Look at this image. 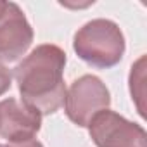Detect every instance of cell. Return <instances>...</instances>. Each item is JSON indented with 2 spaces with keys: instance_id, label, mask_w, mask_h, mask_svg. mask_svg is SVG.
Returning a JSON list of instances; mask_svg holds the SVG:
<instances>
[{
  "instance_id": "6da1fadb",
  "label": "cell",
  "mask_w": 147,
  "mask_h": 147,
  "mask_svg": "<svg viewBox=\"0 0 147 147\" xmlns=\"http://www.w3.org/2000/svg\"><path fill=\"white\" fill-rule=\"evenodd\" d=\"M66 52L54 43L35 47L16 67L14 78L23 102L36 109L42 116L54 114L64 104Z\"/></svg>"
},
{
  "instance_id": "7a4b0ae2",
  "label": "cell",
  "mask_w": 147,
  "mask_h": 147,
  "mask_svg": "<svg viewBox=\"0 0 147 147\" xmlns=\"http://www.w3.org/2000/svg\"><path fill=\"white\" fill-rule=\"evenodd\" d=\"M73 50L88 66L109 69L119 64L125 55L126 42L121 28L104 18L85 23L73 36Z\"/></svg>"
},
{
  "instance_id": "3957f363",
  "label": "cell",
  "mask_w": 147,
  "mask_h": 147,
  "mask_svg": "<svg viewBox=\"0 0 147 147\" xmlns=\"http://www.w3.org/2000/svg\"><path fill=\"white\" fill-rule=\"evenodd\" d=\"M111 94L106 83L95 75H83L71 83L64 97V111L69 121L87 128L92 118L109 109Z\"/></svg>"
},
{
  "instance_id": "277c9868",
  "label": "cell",
  "mask_w": 147,
  "mask_h": 147,
  "mask_svg": "<svg viewBox=\"0 0 147 147\" xmlns=\"http://www.w3.org/2000/svg\"><path fill=\"white\" fill-rule=\"evenodd\" d=\"M87 128L97 147H147L144 126L109 109L97 113Z\"/></svg>"
},
{
  "instance_id": "5b68a950",
  "label": "cell",
  "mask_w": 147,
  "mask_h": 147,
  "mask_svg": "<svg viewBox=\"0 0 147 147\" xmlns=\"http://www.w3.org/2000/svg\"><path fill=\"white\" fill-rule=\"evenodd\" d=\"M35 38L33 28L16 2L0 0V61L14 62L26 54Z\"/></svg>"
},
{
  "instance_id": "8992f818",
  "label": "cell",
  "mask_w": 147,
  "mask_h": 147,
  "mask_svg": "<svg viewBox=\"0 0 147 147\" xmlns=\"http://www.w3.org/2000/svg\"><path fill=\"white\" fill-rule=\"evenodd\" d=\"M42 128V114L14 97L0 100V137L9 142L35 138Z\"/></svg>"
},
{
  "instance_id": "52a82bcc",
  "label": "cell",
  "mask_w": 147,
  "mask_h": 147,
  "mask_svg": "<svg viewBox=\"0 0 147 147\" xmlns=\"http://www.w3.org/2000/svg\"><path fill=\"white\" fill-rule=\"evenodd\" d=\"M11 85H12V73L4 64H0V95L9 92Z\"/></svg>"
},
{
  "instance_id": "ba28073f",
  "label": "cell",
  "mask_w": 147,
  "mask_h": 147,
  "mask_svg": "<svg viewBox=\"0 0 147 147\" xmlns=\"http://www.w3.org/2000/svg\"><path fill=\"white\" fill-rule=\"evenodd\" d=\"M4 147H43V144L36 138H30V140H23V142H9Z\"/></svg>"
},
{
  "instance_id": "9c48e42d",
  "label": "cell",
  "mask_w": 147,
  "mask_h": 147,
  "mask_svg": "<svg viewBox=\"0 0 147 147\" xmlns=\"http://www.w3.org/2000/svg\"><path fill=\"white\" fill-rule=\"evenodd\" d=\"M0 147H4V145H2V144H0Z\"/></svg>"
}]
</instances>
